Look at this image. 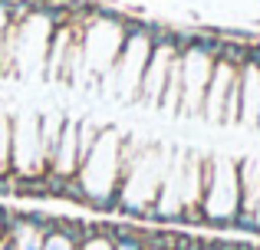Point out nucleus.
Listing matches in <instances>:
<instances>
[{"label":"nucleus","instance_id":"1","mask_svg":"<svg viewBox=\"0 0 260 250\" xmlns=\"http://www.w3.org/2000/svg\"><path fill=\"white\" fill-rule=\"evenodd\" d=\"M125 141L119 138L115 128H99V138L89 148V155L79 165V178H83L89 194H112L122 191V181H125Z\"/></svg>","mask_w":260,"mask_h":250},{"label":"nucleus","instance_id":"2","mask_svg":"<svg viewBox=\"0 0 260 250\" xmlns=\"http://www.w3.org/2000/svg\"><path fill=\"white\" fill-rule=\"evenodd\" d=\"M155 46L148 43L145 33H125V43H122L119 59L112 63V69L106 73V83H119V99H135L142 89V76H145V66L152 59Z\"/></svg>","mask_w":260,"mask_h":250},{"label":"nucleus","instance_id":"3","mask_svg":"<svg viewBox=\"0 0 260 250\" xmlns=\"http://www.w3.org/2000/svg\"><path fill=\"white\" fill-rule=\"evenodd\" d=\"M10 125H13V171L17 174L50 171L43 152V135H40V119L17 116L10 119Z\"/></svg>","mask_w":260,"mask_h":250},{"label":"nucleus","instance_id":"4","mask_svg":"<svg viewBox=\"0 0 260 250\" xmlns=\"http://www.w3.org/2000/svg\"><path fill=\"white\" fill-rule=\"evenodd\" d=\"M50 171L56 174H79V125L73 119H66L63 125V135H59V145H56V155L50 161Z\"/></svg>","mask_w":260,"mask_h":250},{"label":"nucleus","instance_id":"5","mask_svg":"<svg viewBox=\"0 0 260 250\" xmlns=\"http://www.w3.org/2000/svg\"><path fill=\"white\" fill-rule=\"evenodd\" d=\"M13 171V125L7 116H0V174Z\"/></svg>","mask_w":260,"mask_h":250},{"label":"nucleus","instance_id":"6","mask_svg":"<svg viewBox=\"0 0 260 250\" xmlns=\"http://www.w3.org/2000/svg\"><path fill=\"white\" fill-rule=\"evenodd\" d=\"M76 250H115V247L109 244L106 237H92V240H83V244H79Z\"/></svg>","mask_w":260,"mask_h":250},{"label":"nucleus","instance_id":"7","mask_svg":"<svg viewBox=\"0 0 260 250\" xmlns=\"http://www.w3.org/2000/svg\"><path fill=\"white\" fill-rule=\"evenodd\" d=\"M7 26H10V20H7V13L0 10V46H4V33H7Z\"/></svg>","mask_w":260,"mask_h":250},{"label":"nucleus","instance_id":"8","mask_svg":"<svg viewBox=\"0 0 260 250\" xmlns=\"http://www.w3.org/2000/svg\"><path fill=\"white\" fill-rule=\"evenodd\" d=\"M0 234H4V231H0Z\"/></svg>","mask_w":260,"mask_h":250}]
</instances>
